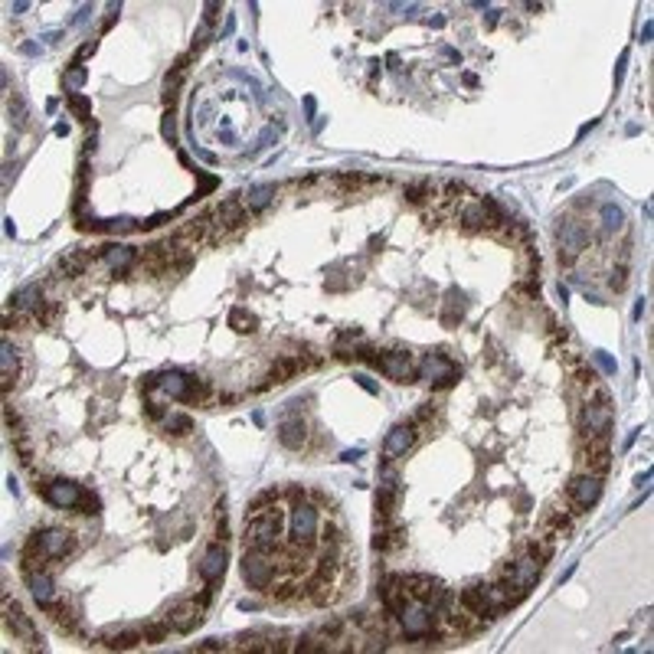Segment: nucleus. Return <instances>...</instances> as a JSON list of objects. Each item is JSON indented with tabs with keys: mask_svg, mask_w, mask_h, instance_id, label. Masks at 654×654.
I'll return each mask as SVG.
<instances>
[{
	"mask_svg": "<svg viewBox=\"0 0 654 654\" xmlns=\"http://www.w3.org/2000/svg\"><path fill=\"white\" fill-rule=\"evenodd\" d=\"M246 550H262L272 553L278 547V536H282V510H265V514H255L246 517Z\"/></svg>",
	"mask_w": 654,
	"mask_h": 654,
	"instance_id": "nucleus-1",
	"label": "nucleus"
},
{
	"mask_svg": "<svg viewBox=\"0 0 654 654\" xmlns=\"http://www.w3.org/2000/svg\"><path fill=\"white\" fill-rule=\"evenodd\" d=\"M288 534L295 540V547H301V550L314 547V540L321 534V510L314 504H304V501L295 504L291 514H288Z\"/></svg>",
	"mask_w": 654,
	"mask_h": 654,
	"instance_id": "nucleus-2",
	"label": "nucleus"
},
{
	"mask_svg": "<svg viewBox=\"0 0 654 654\" xmlns=\"http://www.w3.org/2000/svg\"><path fill=\"white\" fill-rule=\"evenodd\" d=\"M36 494H43L46 504L60 507V510H79L82 501H86V488L75 484V481H66V478L40 481V484H36Z\"/></svg>",
	"mask_w": 654,
	"mask_h": 654,
	"instance_id": "nucleus-3",
	"label": "nucleus"
},
{
	"mask_svg": "<svg viewBox=\"0 0 654 654\" xmlns=\"http://www.w3.org/2000/svg\"><path fill=\"white\" fill-rule=\"evenodd\" d=\"M602 497V475H592V471H582L576 475L569 484H566V501L573 507V514H582L589 507L599 504Z\"/></svg>",
	"mask_w": 654,
	"mask_h": 654,
	"instance_id": "nucleus-4",
	"label": "nucleus"
},
{
	"mask_svg": "<svg viewBox=\"0 0 654 654\" xmlns=\"http://www.w3.org/2000/svg\"><path fill=\"white\" fill-rule=\"evenodd\" d=\"M242 579L249 582V589L268 592V586L275 582V560H272V553H262V550L242 553Z\"/></svg>",
	"mask_w": 654,
	"mask_h": 654,
	"instance_id": "nucleus-5",
	"label": "nucleus"
},
{
	"mask_svg": "<svg viewBox=\"0 0 654 654\" xmlns=\"http://www.w3.org/2000/svg\"><path fill=\"white\" fill-rule=\"evenodd\" d=\"M556 239H560V262L563 265H573L576 262V255L582 252V249H589V229L582 223H576V220H560V226H556Z\"/></svg>",
	"mask_w": 654,
	"mask_h": 654,
	"instance_id": "nucleus-6",
	"label": "nucleus"
},
{
	"mask_svg": "<svg viewBox=\"0 0 654 654\" xmlns=\"http://www.w3.org/2000/svg\"><path fill=\"white\" fill-rule=\"evenodd\" d=\"M213 233H209V239L216 242L220 236H226V233H233V229H242V226L249 223V209H246V203L239 200V196H226L220 207L213 209Z\"/></svg>",
	"mask_w": 654,
	"mask_h": 654,
	"instance_id": "nucleus-7",
	"label": "nucleus"
},
{
	"mask_svg": "<svg viewBox=\"0 0 654 654\" xmlns=\"http://www.w3.org/2000/svg\"><path fill=\"white\" fill-rule=\"evenodd\" d=\"M30 540L40 547V553H43L46 560L53 563V560H66L69 553H73V534L69 530H62V527H43V530H33Z\"/></svg>",
	"mask_w": 654,
	"mask_h": 654,
	"instance_id": "nucleus-8",
	"label": "nucleus"
},
{
	"mask_svg": "<svg viewBox=\"0 0 654 654\" xmlns=\"http://www.w3.org/2000/svg\"><path fill=\"white\" fill-rule=\"evenodd\" d=\"M396 618H400L402 635H406L409 641L426 638V635L432 631V625H435V615H432V612L426 609L422 602H416V599H413V602H406V605H402V612L396 615Z\"/></svg>",
	"mask_w": 654,
	"mask_h": 654,
	"instance_id": "nucleus-9",
	"label": "nucleus"
},
{
	"mask_svg": "<svg viewBox=\"0 0 654 654\" xmlns=\"http://www.w3.org/2000/svg\"><path fill=\"white\" fill-rule=\"evenodd\" d=\"M376 370L387 373L393 383H413L419 376L416 360H413V354H406V350H387V354H380Z\"/></svg>",
	"mask_w": 654,
	"mask_h": 654,
	"instance_id": "nucleus-10",
	"label": "nucleus"
},
{
	"mask_svg": "<svg viewBox=\"0 0 654 654\" xmlns=\"http://www.w3.org/2000/svg\"><path fill=\"white\" fill-rule=\"evenodd\" d=\"M458 367L445 357V354H429V357L419 363V380H426L432 387H452L458 383Z\"/></svg>",
	"mask_w": 654,
	"mask_h": 654,
	"instance_id": "nucleus-11",
	"label": "nucleus"
},
{
	"mask_svg": "<svg viewBox=\"0 0 654 654\" xmlns=\"http://www.w3.org/2000/svg\"><path fill=\"white\" fill-rule=\"evenodd\" d=\"M226 563H229V556H226V543H209L207 553H203V560H200V566H196V573H200V579L209 582V586H216V582L226 576Z\"/></svg>",
	"mask_w": 654,
	"mask_h": 654,
	"instance_id": "nucleus-12",
	"label": "nucleus"
},
{
	"mask_svg": "<svg viewBox=\"0 0 654 654\" xmlns=\"http://www.w3.org/2000/svg\"><path fill=\"white\" fill-rule=\"evenodd\" d=\"M167 618H170L177 635H190L196 625L203 622V605H200L196 599H183V602H177L174 609L167 612Z\"/></svg>",
	"mask_w": 654,
	"mask_h": 654,
	"instance_id": "nucleus-13",
	"label": "nucleus"
},
{
	"mask_svg": "<svg viewBox=\"0 0 654 654\" xmlns=\"http://www.w3.org/2000/svg\"><path fill=\"white\" fill-rule=\"evenodd\" d=\"M3 618H7V628L14 631L16 638H23V641H30V644H36V641H43L40 635H36V628H33V622H30V615L20 609L16 602H10V595L3 592Z\"/></svg>",
	"mask_w": 654,
	"mask_h": 654,
	"instance_id": "nucleus-14",
	"label": "nucleus"
},
{
	"mask_svg": "<svg viewBox=\"0 0 654 654\" xmlns=\"http://www.w3.org/2000/svg\"><path fill=\"white\" fill-rule=\"evenodd\" d=\"M416 422H400V426H393L387 435V442H383V452H387L389 458H402L409 448L416 445Z\"/></svg>",
	"mask_w": 654,
	"mask_h": 654,
	"instance_id": "nucleus-15",
	"label": "nucleus"
},
{
	"mask_svg": "<svg viewBox=\"0 0 654 654\" xmlns=\"http://www.w3.org/2000/svg\"><path fill=\"white\" fill-rule=\"evenodd\" d=\"M27 586H30V595L40 602V609H49L60 595H56V582H53V576L46 573V569H36V573H30L27 576Z\"/></svg>",
	"mask_w": 654,
	"mask_h": 654,
	"instance_id": "nucleus-16",
	"label": "nucleus"
},
{
	"mask_svg": "<svg viewBox=\"0 0 654 654\" xmlns=\"http://www.w3.org/2000/svg\"><path fill=\"white\" fill-rule=\"evenodd\" d=\"M278 442H282L285 448H291V452L304 448V442H308V426H304V419H298V416L282 419V422H278Z\"/></svg>",
	"mask_w": 654,
	"mask_h": 654,
	"instance_id": "nucleus-17",
	"label": "nucleus"
},
{
	"mask_svg": "<svg viewBox=\"0 0 654 654\" xmlns=\"http://www.w3.org/2000/svg\"><path fill=\"white\" fill-rule=\"evenodd\" d=\"M95 262V252H89V249H73V252L60 255V262H56V272H60L62 278H75V275H86V268Z\"/></svg>",
	"mask_w": 654,
	"mask_h": 654,
	"instance_id": "nucleus-18",
	"label": "nucleus"
},
{
	"mask_svg": "<svg viewBox=\"0 0 654 654\" xmlns=\"http://www.w3.org/2000/svg\"><path fill=\"white\" fill-rule=\"evenodd\" d=\"M105 644V648H112V651H128V648H134L141 638V631H131V628H108V631H102V638H99Z\"/></svg>",
	"mask_w": 654,
	"mask_h": 654,
	"instance_id": "nucleus-19",
	"label": "nucleus"
},
{
	"mask_svg": "<svg viewBox=\"0 0 654 654\" xmlns=\"http://www.w3.org/2000/svg\"><path fill=\"white\" fill-rule=\"evenodd\" d=\"M43 304V285H23L20 291H14L10 295V308L14 311H36Z\"/></svg>",
	"mask_w": 654,
	"mask_h": 654,
	"instance_id": "nucleus-20",
	"label": "nucleus"
},
{
	"mask_svg": "<svg viewBox=\"0 0 654 654\" xmlns=\"http://www.w3.org/2000/svg\"><path fill=\"white\" fill-rule=\"evenodd\" d=\"M102 259L115 268V272H128V268L138 262V249H131V246H105Z\"/></svg>",
	"mask_w": 654,
	"mask_h": 654,
	"instance_id": "nucleus-21",
	"label": "nucleus"
},
{
	"mask_svg": "<svg viewBox=\"0 0 654 654\" xmlns=\"http://www.w3.org/2000/svg\"><path fill=\"white\" fill-rule=\"evenodd\" d=\"M0 380H3V396H10V389H14L16 383V350L10 341H3V347H0Z\"/></svg>",
	"mask_w": 654,
	"mask_h": 654,
	"instance_id": "nucleus-22",
	"label": "nucleus"
},
{
	"mask_svg": "<svg viewBox=\"0 0 654 654\" xmlns=\"http://www.w3.org/2000/svg\"><path fill=\"white\" fill-rule=\"evenodd\" d=\"M272 200H275V187H272V183H262V187H252V190L246 194V200H242V203H246V209H249V213H262V209H265Z\"/></svg>",
	"mask_w": 654,
	"mask_h": 654,
	"instance_id": "nucleus-23",
	"label": "nucleus"
},
{
	"mask_svg": "<svg viewBox=\"0 0 654 654\" xmlns=\"http://www.w3.org/2000/svg\"><path fill=\"white\" fill-rule=\"evenodd\" d=\"M304 363H301V357H282L272 363V370H268V380L272 383H285V380H291L298 370H301Z\"/></svg>",
	"mask_w": 654,
	"mask_h": 654,
	"instance_id": "nucleus-24",
	"label": "nucleus"
},
{
	"mask_svg": "<svg viewBox=\"0 0 654 654\" xmlns=\"http://www.w3.org/2000/svg\"><path fill=\"white\" fill-rule=\"evenodd\" d=\"M461 317H465V295L452 288V291L445 295V314H442V321H445L448 327H455Z\"/></svg>",
	"mask_w": 654,
	"mask_h": 654,
	"instance_id": "nucleus-25",
	"label": "nucleus"
},
{
	"mask_svg": "<svg viewBox=\"0 0 654 654\" xmlns=\"http://www.w3.org/2000/svg\"><path fill=\"white\" fill-rule=\"evenodd\" d=\"M275 501H278V488L259 490L252 501H249V507H246V517H255V514H265V510H272V507H275Z\"/></svg>",
	"mask_w": 654,
	"mask_h": 654,
	"instance_id": "nucleus-26",
	"label": "nucleus"
},
{
	"mask_svg": "<svg viewBox=\"0 0 654 654\" xmlns=\"http://www.w3.org/2000/svg\"><path fill=\"white\" fill-rule=\"evenodd\" d=\"M432 194H435V183H432V180H413V183L406 187V200L416 203V207H422L426 200H432Z\"/></svg>",
	"mask_w": 654,
	"mask_h": 654,
	"instance_id": "nucleus-27",
	"label": "nucleus"
},
{
	"mask_svg": "<svg viewBox=\"0 0 654 654\" xmlns=\"http://www.w3.org/2000/svg\"><path fill=\"white\" fill-rule=\"evenodd\" d=\"M170 618H164V622H148L144 628H141V638L148 641V644H161V641H167V635H170Z\"/></svg>",
	"mask_w": 654,
	"mask_h": 654,
	"instance_id": "nucleus-28",
	"label": "nucleus"
},
{
	"mask_svg": "<svg viewBox=\"0 0 654 654\" xmlns=\"http://www.w3.org/2000/svg\"><path fill=\"white\" fill-rule=\"evenodd\" d=\"M461 226L468 229V233H478V229H484L488 226V220H484V209H481V203H471V207L461 209Z\"/></svg>",
	"mask_w": 654,
	"mask_h": 654,
	"instance_id": "nucleus-29",
	"label": "nucleus"
},
{
	"mask_svg": "<svg viewBox=\"0 0 654 654\" xmlns=\"http://www.w3.org/2000/svg\"><path fill=\"white\" fill-rule=\"evenodd\" d=\"M255 324H259V321H255V314H249L246 308H233V311H229V327L239 330V334H252Z\"/></svg>",
	"mask_w": 654,
	"mask_h": 654,
	"instance_id": "nucleus-30",
	"label": "nucleus"
},
{
	"mask_svg": "<svg viewBox=\"0 0 654 654\" xmlns=\"http://www.w3.org/2000/svg\"><path fill=\"white\" fill-rule=\"evenodd\" d=\"M66 102H69V108H73V115L79 121H92V102L86 99V95H79V92H75V95H69Z\"/></svg>",
	"mask_w": 654,
	"mask_h": 654,
	"instance_id": "nucleus-31",
	"label": "nucleus"
},
{
	"mask_svg": "<svg viewBox=\"0 0 654 654\" xmlns=\"http://www.w3.org/2000/svg\"><path fill=\"white\" fill-rule=\"evenodd\" d=\"M622 223H625V213L615 203H605L602 207V226L609 229V233H615V229H622Z\"/></svg>",
	"mask_w": 654,
	"mask_h": 654,
	"instance_id": "nucleus-32",
	"label": "nucleus"
},
{
	"mask_svg": "<svg viewBox=\"0 0 654 654\" xmlns=\"http://www.w3.org/2000/svg\"><path fill=\"white\" fill-rule=\"evenodd\" d=\"M164 429L174 432V435H187V432L194 429V419L190 416H167L164 419Z\"/></svg>",
	"mask_w": 654,
	"mask_h": 654,
	"instance_id": "nucleus-33",
	"label": "nucleus"
},
{
	"mask_svg": "<svg viewBox=\"0 0 654 654\" xmlns=\"http://www.w3.org/2000/svg\"><path fill=\"white\" fill-rule=\"evenodd\" d=\"M317 631H321V638L324 641H343V622L341 618H327Z\"/></svg>",
	"mask_w": 654,
	"mask_h": 654,
	"instance_id": "nucleus-34",
	"label": "nucleus"
},
{
	"mask_svg": "<svg viewBox=\"0 0 654 654\" xmlns=\"http://www.w3.org/2000/svg\"><path fill=\"white\" fill-rule=\"evenodd\" d=\"M14 452L20 455V461H23V465H33V445H30V439H27V432L14 435Z\"/></svg>",
	"mask_w": 654,
	"mask_h": 654,
	"instance_id": "nucleus-35",
	"label": "nucleus"
},
{
	"mask_svg": "<svg viewBox=\"0 0 654 654\" xmlns=\"http://www.w3.org/2000/svg\"><path fill=\"white\" fill-rule=\"evenodd\" d=\"M161 134H164V141H170V144H177V118H174V108H167V112H164Z\"/></svg>",
	"mask_w": 654,
	"mask_h": 654,
	"instance_id": "nucleus-36",
	"label": "nucleus"
},
{
	"mask_svg": "<svg viewBox=\"0 0 654 654\" xmlns=\"http://www.w3.org/2000/svg\"><path fill=\"white\" fill-rule=\"evenodd\" d=\"M82 82H86V69H82V66H73V69L66 73V92H69V95H75Z\"/></svg>",
	"mask_w": 654,
	"mask_h": 654,
	"instance_id": "nucleus-37",
	"label": "nucleus"
},
{
	"mask_svg": "<svg viewBox=\"0 0 654 654\" xmlns=\"http://www.w3.org/2000/svg\"><path fill=\"white\" fill-rule=\"evenodd\" d=\"M625 285H628V265H615V268H612L609 288H612V291H625Z\"/></svg>",
	"mask_w": 654,
	"mask_h": 654,
	"instance_id": "nucleus-38",
	"label": "nucleus"
},
{
	"mask_svg": "<svg viewBox=\"0 0 654 654\" xmlns=\"http://www.w3.org/2000/svg\"><path fill=\"white\" fill-rule=\"evenodd\" d=\"M209 43V23H203L200 30H196V36H194V46H190V56H200L203 53V46Z\"/></svg>",
	"mask_w": 654,
	"mask_h": 654,
	"instance_id": "nucleus-39",
	"label": "nucleus"
},
{
	"mask_svg": "<svg viewBox=\"0 0 654 654\" xmlns=\"http://www.w3.org/2000/svg\"><path fill=\"white\" fill-rule=\"evenodd\" d=\"M10 115H14V121L20 125V128H27V105H23V99H10Z\"/></svg>",
	"mask_w": 654,
	"mask_h": 654,
	"instance_id": "nucleus-40",
	"label": "nucleus"
},
{
	"mask_svg": "<svg viewBox=\"0 0 654 654\" xmlns=\"http://www.w3.org/2000/svg\"><path fill=\"white\" fill-rule=\"evenodd\" d=\"M229 644L220 638H207V641H196V651H226Z\"/></svg>",
	"mask_w": 654,
	"mask_h": 654,
	"instance_id": "nucleus-41",
	"label": "nucleus"
},
{
	"mask_svg": "<svg viewBox=\"0 0 654 654\" xmlns=\"http://www.w3.org/2000/svg\"><path fill=\"white\" fill-rule=\"evenodd\" d=\"M220 10H223V3H216V0H209L207 7H203V23H213Z\"/></svg>",
	"mask_w": 654,
	"mask_h": 654,
	"instance_id": "nucleus-42",
	"label": "nucleus"
},
{
	"mask_svg": "<svg viewBox=\"0 0 654 654\" xmlns=\"http://www.w3.org/2000/svg\"><path fill=\"white\" fill-rule=\"evenodd\" d=\"M141 389H144V393H151V389H161V373H148V376L141 380Z\"/></svg>",
	"mask_w": 654,
	"mask_h": 654,
	"instance_id": "nucleus-43",
	"label": "nucleus"
},
{
	"mask_svg": "<svg viewBox=\"0 0 654 654\" xmlns=\"http://www.w3.org/2000/svg\"><path fill=\"white\" fill-rule=\"evenodd\" d=\"M595 360H599V367H602L605 373H615V360H612L605 350H595Z\"/></svg>",
	"mask_w": 654,
	"mask_h": 654,
	"instance_id": "nucleus-44",
	"label": "nucleus"
},
{
	"mask_svg": "<svg viewBox=\"0 0 654 654\" xmlns=\"http://www.w3.org/2000/svg\"><path fill=\"white\" fill-rule=\"evenodd\" d=\"M354 380H357V387H363V389H367V393H373V396H376V393H380V387H376V383H373V380H370V376H367V373H357V376H354Z\"/></svg>",
	"mask_w": 654,
	"mask_h": 654,
	"instance_id": "nucleus-45",
	"label": "nucleus"
},
{
	"mask_svg": "<svg viewBox=\"0 0 654 654\" xmlns=\"http://www.w3.org/2000/svg\"><path fill=\"white\" fill-rule=\"evenodd\" d=\"M216 540H220V543H226V540H229V523H226V514L220 517V523H216Z\"/></svg>",
	"mask_w": 654,
	"mask_h": 654,
	"instance_id": "nucleus-46",
	"label": "nucleus"
},
{
	"mask_svg": "<svg viewBox=\"0 0 654 654\" xmlns=\"http://www.w3.org/2000/svg\"><path fill=\"white\" fill-rule=\"evenodd\" d=\"M144 413H148L151 419H167L164 416V409H161V402H144Z\"/></svg>",
	"mask_w": 654,
	"mask_h": 654,
	"instance_id": "nucleus-47",
	"label": "nucleus"
},
{
	"mask_svg": "<svg viewBox=\"0 0 654 654\" xmlns=\"http://www.w3.org/2000/svg\"><path fill=\"white\" fill-rule=\"evenodd\" d=\"M360 458H363V448H347L341 455V461H360Z\"/></svg>",
	"mask_w": 654,
	"mask_h": 654,
	"instance_id": "nucleus-48",
	"label": "nucleus"
},
{
	"mask_svg": "<svg viewBox=\"0 0 654 654\" xmlns=\"http://www.w3.org/2000/svg\"><path fill=\"white\" fill-rule=\"evenodd\" d=\"M625 62H628V53H622V60H618V69H615V86H622V75H625Z\"/></svg>",
	"mask_w": 654,
	"mask_h": 654,
	"instance_id": "nucleus-49",
	"label": "nucleus"
},
{
	"mask_svg": "<svg viewBox=\"0 0 654 654\" xmlns=\"http://www.w3.org/2000/svg\"><path fill=\"white\" fill-rule=\"evenodd\" d=\"M89 14H92V7H82V10L75 14V20H73V23H82V20H86V16H89Z\"/></svg>",
	"mask_w": 654,
	"mask_h": 654,
	"instance_id": "nucleus-50",
	"label": "nucleus"
},
{
	"mask_svg": "<svg viewBox=\"0 0 654 654\" xmlns=\"http://www.w3.org/2000/svg\"><path fill=\"white\" fill-rule=\"evenodd\" d=\"M10 10H14V14H23V10H30V3L20 0V3H10Z\"/></svg>",
	"mask_w": 654,
	"mask_h": 654,
	"instance_id": "nucleus-51",
	"label": "nucleus"
},
{
	"mask_svg": "<svg viewBox=\"0 0 654 654\" xmlns=\"http://www.w3.org/2000/svg\"><path fill=\"white\" fill-rule=\"evenodd\" d=\"M314 108H317V105H314V99H304V112H308V118H314Z\"/></svg>",
	"mask_w": 654,
	"mask_h": 654,
	"instance_id": "nucleus-52",
	"label": "nucleus"
},
{
	"mask_svg": "<svg viewBox=\"0 0 654 654\" xmlns=\"http://www.w3.org/2000/svg\"><path fill=\"white\" fill-rule=\"evenodd\" d=\"M387 62H389V69H400V56H396V53H389Z\"/></svg>",
	"mask_w": 654,
	"mask_h": 654,
	"instance_id": "nucleus-53",
	"label": "nucleus"
},
{
	"mask_svg": "<svg viewBox=\"0 0 654 654\" xmlns=\"http://www.w3.org/2000/svg\"><path fill=\"white\" fill-rule=\"evenodd\" d=\"M651 30H654L651 23H644V33H641V43H648V40H651Z\"/></svg>",
	"mask_w": 654,
	"mask_h": 654,
	"instance_id": "nucleus-54",
	"label": "nucleus"
},
{
	"mask_svg": "<svg viewBox=\"0 0 654 654\" xmlns=\"http://www.w3.org/2000/svg\"><path fill=\"white\" fill-rule=\"evenodd\" d=\"M641 314H644V298H638V304H635V321H638Z\"/></svg>",
	"mask_w": 654,
	"mask_h": 654,
	"instance_id": "nucleus-55",
	"label": "nucleus"
}]
</instances>
